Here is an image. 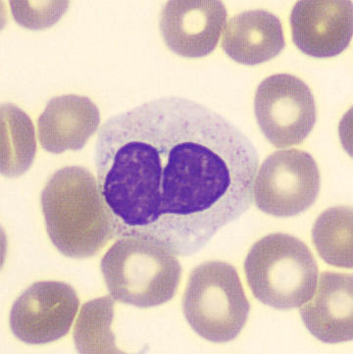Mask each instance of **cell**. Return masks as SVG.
<instances>
[{
  "label": "cell",
  "mask_w": 353,
  "mask_h": 354,
  "mask_svg": "<svg viewBox=\"0 0 353 354\" xmlns=\"http://www.w3.org/2000/svg\"><path fill=\"white\" fill-rule=\"evenodd\" d=\"M79 306L76 290L64 282L46 281L28 288L13 304L10 328L29 344H44L66 336Z\"/></svg>",
  "instance_id": "ba28073f"
},
{
  "label": "cell",
  "mask_w": 353,
  "mask_h": 354,
  "mask_svg": "<svg viewBox=\"0 0 353 354\" xmlns=\"http://www.w3.org/2000/svg\"><path fill=\"white\" fill-rule=\"evenodd\" d=\"M252 294L279 310L298 308L312 299L319 268L303 241L291 234L264 236L252 246L245 262Z\"/></svg>",
  "instance_id": "3957f363"
},
{
  "label": "cell",
  "mask_w": 353,
  "mask_h": 354,
  "mask_svg": "<svg viewBox=\"0 0 353 354\" xmlns=\"http://www.w3.org/2000/svg\"><path fill=\"white\" fill-rule=\"evenodd\" d=\"M228 12L219 0H171L163 8L160 30L176 55L200 58L213 53Z\"/></svg>",
  "instance_id": "9c48e42d"
},
{
  "label": "cell",
  "mask_w": 353,
  "mask_h": 354,
  "mask_svg": "<svg viewBox=\"0 0 353 354\" xmlns=\"http://www.w3.org/2000/svg\"><path fill=\"white\" fill-rule=\"evenodd\" d=\"M319 168L303 150L283 149L271 154L257 172L256 205L275 217H292L307 210L320 192Z\"/></svg>",
  "instance_id": "8992f818"
},
{
  "label": "cell",
  "mask_w": 353,
  "mask_h": 354,
  "mask_svg": "<svg viewBox=\"0 0 353 354\" xmlns=\"http://www.w3.org/2000/svg\"><path fill=\"white\" fill-rule=\"evenodd\" d=\"M99 124V109L88 96H56L37 120L39 142L51 153L77 151L85 147Z\"/></svg>",
  "instance_id": "7c38bea8"
},
{
  "label": "cell",
  "mask_w": 353,
  "mask_h": 354,
  "mask_svg": "<svg viewBox=\"0 0 353 354\" xmlns=\"http://www.w3.org/2000/svg\"><path fill=\"white\" fill-rule=\"evenodd\" d=\"M353 279L350 274L324 272L312 299L300 306L308 330L327 344L352 341Z\"/></svg>",
  "instance_id": "8fae6325"
},
{
  "label": "cell",
  "mask_w": 353,
  "mask_h": 354,
  "mask_svg": "<svg viewBox=\"0 0 353 354\" xmlns=\"http://www.w3.org/2000/svg\"><path fill=\"white\" fill-rule=\"evenodd\" d=\"M1 174H25L37 153L36 133L29 115L12 103L1 104Z\"/></svg>",
  "instance_id": "5bb4252c"
},
{
  "label": "cell",
  "mask_w": 353,
  "mask_h": 354,
  "mask_svg": "<svg viewBox=\"0 0 353 354\" xmlns=\"http://www.w3.org/2000/svg\"><path fill=\"white\" fill-rule=\"evenodd\" d=\"M224 29L222 48L240 64L254 66L267 62L286 46L280 19L262 9L237 14Z\"/></svg>",
  "instance_id": "4fadbf2b"
},
{
  "label": "cell",
  "mask_w": 353,
  "mask_h": 354,
  "mask_svg": "<svg viewBox=\"0 0 353 354\" xmlns=\"http://www.w3.org/2000/svg\"><path fill=\"white\" fill-rule=\"evenodd\" d=\"M69 7V1H10L16 22L29 30L55 26Z\"/></svg>",
  "instance_id": "e0dca14e"
},
{
  "label": "cell",
  "mask_w": 353,
  "mask_h": 354,
  "mask_svg": "<svg viewBox=\"0 0 353 354\" xmlns=\"http://www.w3.org/2000/svg\"><path fill=\"white\" fill-rule=\"evenodd\" d=\"M41 205L49 239L65 257L88 259L115 236L108 207L88 169L56 171L41 192Z\"/></svg>",
  "instance_id": "7a4b0ae2"
},
{
  "label": "cell",
  "mask_w": 353,
  "mask_h": 354,
  "mask_svg": "<svg viewBox=\"0 0 353 354\" xmlns=\"http://www.w3.org/2000/svg\"><path fill=\"white\" fill-rule=\"evenodd\" d=\"M257 123L278 149L301 144L316 123V102L309 86L298 77L273 75L257 88Z\"/></svg>",
  "instance_id": "52a82bcc"
},
{
  "label": "cell",
  "mask_w": 353,
  "mask_h": 354,
  "mask_svg": "<svg viewBox=\"0 0 353 354\" xmlns=\"http://www.w3.org/2000/svg\"><path fill=\"white\" fill-rule=\"evenodd\" d=\"M183 310L189 326L203 339L218 344L235 339L250 311L237 269L220 261L196 267L189 275Z\"/></svg>",
  "instance_id": "5b68a950"
},
{
  "label": "cell",
  "mask_w": 353,
  "mask_h": 354,
  "mask_svg": "<svg viewBox=\"0 0 353 354\" xmlns=\"http://www.w3.org/2000/svg\"><path fill=\"white\" fill-rule=\"evenodd\" d=\"M95 161L115 238L191 257L249 209L259 156L225 117L166 96L105 122Z\"/></svg>",
  "instance_id": "6da1fadb"
},
{
  "label": "cell",
  "mask_w": 353,
  "mask_h": 354,
  "mask_svg": "<svg viewBox=\"0 0 353 354\" xmlns=\"http://www.w3.org/2000/svg\"><path fill=\"white\" fill-rule=\"evenodd\" d=\"M112 297L90 300L82 307L74 330L79 353H120L116 348L111 324L114 317Z\"/></svg>",
  "instance_id": "2e32d148"
},
{
  "label": "cell",
  "mask_w": 353,
  "mask_h": 354,
  "mask_svg": "<svg viewBox=\"0 0 353 354\" xmlns=\"http://www.w3.org/2000/svg\"><path fill=\"white\" fill-rule=\"evenodd\" d=\"M100 268L110 295L139 308L170 301L181 283L182 266L174 253L144 239H119Z\"/></svg>",
  "instance_id": "277c9868"
},
{
  "label": "cell",
  "mask_w": 353,
  "mask_h": 354,
  "mask_svg": "<svg viewBox=\"0 0 353 354\" xmlns=\"http://www.w3.org/2000/svg\"><path fill=\"white\" fill-rule=\"evenodd\" d=\"M352 1L300 0L292 8V41L299 50L315 58L341 55L353 34Z\"/></svg>",
  "instance_id": "30bf717a"
},
{
  "label": "cell",
  "mask_w": 353,
  "mask_h": 354,
  "mask_svg": "<svg viewBox=\"0 0 353 354\" xmlns=\"http://www.w3.org/2000/svg\"><path fill=\"white\" fill-rule=\"evenodd\" d=\"M312 239L326 263L352 268V208L340 206L324 211L313 226Z\"/></svg>",
  "instance_id": "9a60e30c"
}]
</instances>
